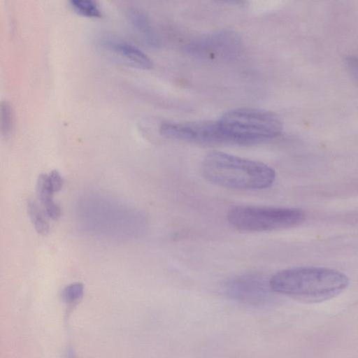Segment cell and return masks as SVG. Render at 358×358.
Here are the masks:
<instances>
[{"label": "cell", "mask_w": 358, "mask_h": 358, "mask_svg": "<svg viewBox=\"0 0 358 358\" xmlns=\"http://www.w3.org/2000/svg\"><path fill=\"white\" fill-rule=\"evenodd\" d=\"M227 219L233 228L241 231H272L300 224L305 213L297 208L241 205L229 208Z\"/></svg>", "instance_id": "277c9868"}, {"label": "cell", "mask_w": 358, "mask_h": 358, "mask_svg": "<svg viewBox=\"0 0 358 358\" xmlns=\"http://www.w3.org/2000/svg\"><path fill=\"white\" fill-rule=\"evenodd\" d=\"M1 111V133L3 136H9L13 129L14 115L13 108L7 101H2L0 106Z\"/></svg>", "instance_id": "7c38bea8"}, {"label": "cell", "mask_w": 358, "mask_h": 358, "mask_svg": "<svg viewBox=\"0 0 358 358\" xmlns=\"http://www.w3.org/2000/svg\"><path fill=\"white\" fill-rule=\"evenodd\" d=\"M282 130V122L271 111L236 108L213 120V141L214 144L253 145L278 137Z\"/></svg>", "instance_id": "7a4b0ae2"}, {"label": "cell", "mask_w": 358, "mask_h": 358, "mask_svg": "<svg viewBox=\"0 0 358 358\" xmlns=\"http://www.w3.org/2000/svg\"><path fill=\"white\" fill-rule=\"evenodd\" d=\"M36 191L47 215L52 220H58L61 216V208L53 199L54 192L48 186V174L42 173L38 176Z\"/></svg>", "instance_id": "9c48e42d"}, {"label": "cell", "mask_w": 358, "mask_h": 358, "mask_svg": "<svg viewBox=\"0 0 358 358\" xmlns=\"http://www.w3.org/2000/svg\"><path fill=\"white\" fill-rule=\"evenodd\" d=\"M110 50L130 62L134 65L148 69L152 67V59L136 45L122 41L108 40L104 43Z\"/></svg>", "instance_id": "52a82bcc"}, {"label": "cell", "mask_w": 358, "mask_h": 358, "mask_svg": "<svg viewBox=\"0 0 358 358\" xmlns=\"http://www.w3.org/2000/svg\"><path fill=\"white\" fill-rule=\"evenodd\" d=\"M231 33L216 34L209 38L201 39L190 44L189 50L206 57L227 55L238 43Z\"/></svg>", "instance_id": "8992f818"}, {"label": "cell", "mask_w": 358, "mask_h": 358, "mask_svg": "<svg viewBox=\"0 0 358 358\" xmlns=\"http://www.w3.org/2000/svg\"><path fill=\"white\" fill-rule=\"evenodd\" d=\"M64 358H76L74 350L72 348H69L65 353Z\"/></svg>", "instance_id": "2e32d148"}, {"label": "cell", "mask_w": 358, "mask_h": 358, "mask_svg": "<svg viewBox=\"0 0 358 358\" xmlns=\"http://www.w3.org/2000/svg\"><path fill=\"white\" fill-rule=\"evenodd\" d=\"M270 278L259 273H246L226 280L223 291L229 298L252 306H266L274 300Z\"/></svg>", "instance_id": "5b68a950"}, {"label": "cell", "mask_w": 358, "mask_h": 358, "mask_svg": "<svg viewBox=\"0 0 358 358\" xmlns=\"http://www.w3.org/2000/svg\"><path fill=\"white\" fill-rule=\"evenodd\" d=\"M275 293L296 299L319 303L341 294L349 280L343 273L325 267L301 266L276 272L269 280Z\"/></svg>", "instance_id": "6da1fadb"}, {"label": "cell", "mask_w": 358, "mask_h": 358, "mask_svg": "<svg viewBox=\"0 0 358 358\" xmlns=\"http://www.w3.org/2000/svg\"><path fill=\"white\" fill-rule=\"evenodd\" d=\"M48 183L50 189L55 193L59 192L63 186V179L57 170L48 174Z\"/></svg>", "instance_id": "9a60e30c"}, {"label": "cell", "mask_w": 358, "mask_h": 358, "mask_svg": "<svg viewBox=\"0 0 358 358\" xmlns=\"http://www.w3.org/2000/svg\"><path fill=\"white\" fill-rule=\"evenodd\" d=\"M127 17L145 43L150 46H157L159 41L148 16L141 9L129 7L126 11Z\"/></svg>", "instance_id": "ba28073f"}, {"label": "cell", "mask_w": 358, "mask_h": 358, "mask_svg": "<svg viewBox=\"0 0 358 358\" xmlns=\"http://www.w3.org/2000/svg\"><path fill=\"white\" fill-rule=\"evenodd\" d=\"M27 212L29 218L36 230L41 235H46L49 231V224L41 209L34 201L27 202Z\"/></svg>", "instance_id": "30bf717a"}, {"label": "cell", "mask_w": 358, "mask_h": 358, "mask_svg": "<svg viewBox=\"0 0 358 358\" xmlns=\"http://www.w3.org/2000/svg\"><path fill=\"white\" fill-rule=\"evenodd\" d=\"M84 294V286L80 282H74L66 285L62 292V300L68 304L78 302Z\"/></svg>", "instance_id": "4fadbf2b"}, {"label": "cell", "mask_w": 358, "mask_h": 358, "mask_svg": "<svg viewBox=\"0 0 358 358\" xmlns=\"http://www.w3.org/2000/svg\"><path fill=\"white\" fill-rule=\"evenodd\" d=\"M344 63L348 73L358 84V55L347 57Z\"/></svg>", "instance_id": "5bb4252c"}, {"label": "cell", "mask_w": 358, "mask_h": 358, "mask_svg": "<svg viewBox=\"0 0 358 358\" xmlns=\"http://www.w3.org/2000/svg\"><path fill=\"white\" fill-rule=\"evenodd\" d=\"M201 171L209 182L226 188L259 190L270 187L275 171L258 161L222 152H211L203 159Z\"/></svg>", "instance_id": "3957f363"}, {"label": "cell", "mask_w": 358, "mask_h": 358, "mask_svg": "<svg viewBox=\"0 0 358 358\" xmlns=\"http://www.w3.org/2000/svg\"><path fill=\"white\" fill-rule=\"evenodd\" d=\"M71 6L78 13L92 17H100L101 10L96 1L92 0H71Z\"/></svg>", "instance_id": "8fae6325"}]
</instances>
